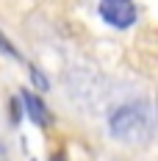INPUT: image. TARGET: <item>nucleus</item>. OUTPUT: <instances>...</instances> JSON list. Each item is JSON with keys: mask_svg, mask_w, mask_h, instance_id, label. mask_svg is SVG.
<instances>
[{"mask_svg": "<svg viewBox=\"0 0 158 161\" xmlns=\"http://www.w3.org/2000/svg\"><path fill=\"white\" fill-rule=\"evenodd\" d=\"M53 161H64V153H53Z\"/></svg>", "mask_w": 158, "mask_h": 161, "instance_id": "nucleus-5", "label": "nucleus"}, {"mask_svg": "<svg viewBox=\"0 0 158 161\" xmlns=\"http://www.w3.org/2000/svg\"><path fill=\"white\" fill-rule=\"evenodd\" d=\"M108 133L119 145H147L153 136V117L144 100L119 103L108 114Z\"/></svg>", "mask_w": 158, "mask_h": 161, "instance_id": "nucleus-1", "label": "nucleus"}, {"mask_svg": "<svg viewBox=\"0 0 158 161\" xmlns=\"http://www.w3.org/2000/svg\"><path fill=\"white\" fill-rule=\"evenodd\" d=\"M22 103H25V108H28V114H31V119L36 122V125H47V122H50L45 103L33 95V92H22Z\"/></svg>", "mask_w": 158, "mask_h": 161, "instance_id": "nucleus-3", "label": "nucleus"}, {"mask_svg": "<svg viewBox=\"0 0 158 161\" xmlns=\"http://www.w3.org/2000/svg\"><path fill=\"white\" fill-rule=\"evenodd\" d=\"M100 17L108 22L111 28L117 31H125L136 22V3L133 0H100Z\"/></svg>", "mask_w": 158, "mask_h": 161, "instance_id": "nucleus-2", "label": "nucleus"}, {"mask_svg": "<svg viewBox=\"0 0 158 161\" xmlns=\"http://www.w3.org/2000/svg\"><path fill=\"white\" fill-rule=\"evenodd\" d=\"M155 125H158V114H155Z\"/></svg>", "mask_w": 158, "mask_h": 161, "instance_id": "nucleus-6", "label": "nucleus"}, {"mask_svg": "<svg viewBox=\"0 0 158 161\" xmlns=\"http://www.w3.org/2000/svg\"><path fill=\"white\" fill-rule=\"evenodd\" d=\"M0 161H8V145L3 139V133H0Z\"/></svg>", "mask_w": 158, "mask_h": 161, "instance_id": "nucleus-4", "label": "nucleus"}]
</instances>
